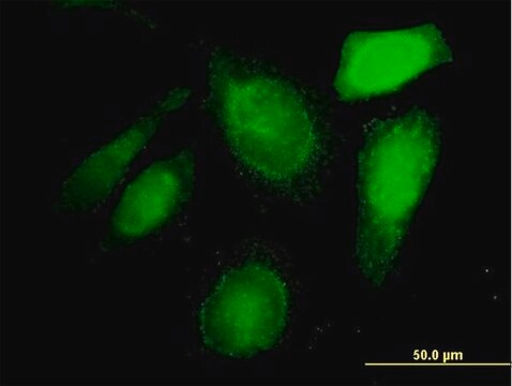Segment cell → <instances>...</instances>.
Listing matches in <instances>:
<instances>
[{
    "label": "cell",
    "instance_id": "1",
    "mask_svg": "<svg viewBox=\"0 0 512 386\" xmlns=\"http://www.w3.org/2000/svg\"><path fill=\"white\" fill-rule=\"evenodd\" d=\"M204 109L233 165L263 196L318 201L337 145L325 101L275 64L216 47L205 66Z\"/></svg>",
    "mask_w": 512,
    "mask_h": 386
},
{
    "label": "cell",
    "instance_id": "2",
    "mask_svg": "<svg viewBox=\"0 0 512 386\" xmlns=\"http://www.w3.org/2000/svg\"><path fill=\"white\" fill-rule=\"evenodd\" d=\"M444 153L440 118L413 105L373 118L355 153L353 256L374 288L397 270Z\"/></svg>",
    "mask_w": 512,
    "mask_h": 386
},
{
    "label": "cell",
    "instance_id": "3",
    "mask_svg": "<svg viewBox=\"0 0 512 386\" xmlns=\"http://www.w3.org/2000/svg\"><path fill=\"white\" fill-rule=\"evenodd\" d=\"M295 308L291 277L276 252L249 243L210 282L195 311L201 347L216 358L247 362L288 336Z\"/></svg>",
    "mask_w": 512,
    "mask_h": 386
},
{
    "label": "cell",
    "instance_id": "4",
    "mask_svg": "<svg viewBox=\"0 0 512 386\" xmlns=\"http://www.w3.org/2000/svg\"><path fill=\"white\" fill-rule=\"evenodd\" d=\"M456 59L444 29L427 20L390 28H355L343 37L330 89L343 105L393 97Z\"/></svg>",
    "mask_w": 512,
    "mask_h": 386
},
{
    "label": "cell",
    "instance_id": "5",
    "mask_svg": "<svg viewBox=\"0 0 512 386\" xmlns=\"http://www.w3.org/2000/svg\"><path fill=\"white\" fill-rule=\"evenodd\" d=\"M198 154L191 146L149 161L125 184L110 213L102 247L138 245L172 227L192 203Z\"/></svg>",
    "mask_w": 512,
    "mask_h": 386
},
{
    "label": "cell",
    "instance_id": "6",
    "mask_svg": "<svg viewBox=\"0 0 512 386\" xmlns=\"http://www.w3.org/2000/svg\"><path fill=\"white\" fill-rule=\"evenodd\" d=\"M193 96V89L188 86L169 89L137 120L85 155L59 184L57 212L86 215L99 210L157 138L168 118L189 106Z\"/></svg>",
    "mask_w": 512,
    "mask_h": 386
}]
</instances>
